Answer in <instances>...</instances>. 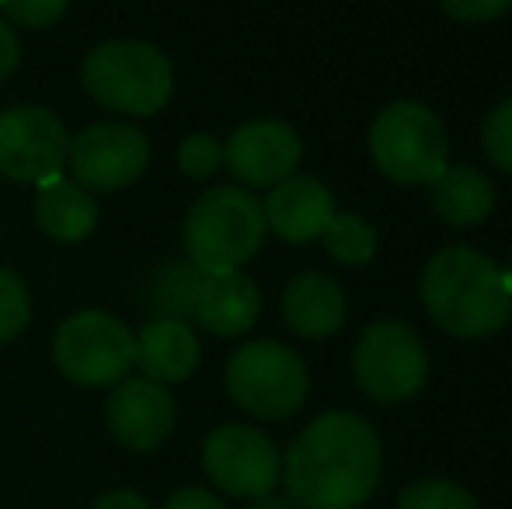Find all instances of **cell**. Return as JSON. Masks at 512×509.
Segmentation results:
<instances>
[{"label": "cell", "instance_id": "obj_1", "mask_svg": "<svg viewBox=\"0 0 512 509\" xmlns=\"http://www.w3.org/2000/svg\"><path fill=\"white\" fill-rule=\"evenodd\" d=\"M384 471L380 436L356 412H324L283 457L286 496L297 509H359Z\"/></svg>", "mask_w": 512, "mask_h": 509}, {"label": "cell", "instance_id": "obj_2", "mask_svg": "<svg viewBox=\"0 0 512 509\" xmlns=\"http://www.w3.org/2000/svg\"><path fill=\"white\" fill-rule=\"evenodd\" d=\"M422 304L432 325L453 339H488L512 318V290L492 255L471 245H450L422 269Z\"/></svg>", "mask_w": 512, "mask_h": 509}, {"label": "cell", "instance_id": "obj_3", "mask_svg": "<svg viewBox=\"0 0 512 509\" xmlns=\"http://www.w3.org/2000/svg\"><path fill=\"white\" fill-rule=\"evenodd\" d=\"M265 231V210L251 192L237 185L209 189L189 206L185 217V262H192L199 272H234L262 248Z\"/></svg>", "mask_w": 512, "mask_h": 509}, {"label": "cell", "instance_id": "obj_4", "mask_svg": "<svg viewBox=\"0 0 512 509\" xmlns=\"http://www.w3.org/2000/svg\"><path fill=\"white\" fill-rule=\"evenodd\" d=\"M81 81L102 109L122 116H154L175 91V70L150 42L115 39L91 49L81 67Z\"/></svg>", "mask_w": 512, "mask_h": 509}, {"label": "cell", "instance_id": "obj_5", "mask_svg": "<svg viewBox=\"0 0 512 509\" xmlns=\"http://www.w3.org/2000/svg\"><path fill=\"white\" fill-rule=\"evenodd\" d=\"M370 157L394 185H432L450 168V136L429 105L401 98L370 123Z\"/></svg>", "mask_w": 512, "mask_h": 509}, {"label": "cell", "instance_id": "obj_6", "mask_svg": "<svg viewBox=\"0 0 512 509\" xmlns=\"http://www.w3.org/2000/svg\"><path fill=\"white\" fill-rule=\"evenodd\" d=\"M227 394L255 419H290L307 401V367L290 346L276 339L244 342L227 360Z\"/></svg>", "mask_w": 512, "mask_h": 509}, {"label": "cell", "instance_id": "obj_7", "mask_svg": "<svg viewBox=\"0 0 512 509\" xmlns=\"http://www.w3.org/2000/svg\"><path fill=\"white\" fill-rule=\"evenodd\" d=\"M352 374L373 401L398 405L415 398L429 381V353L411 325L380 318L359 332L352 346Z\"/></svg>", "mask_w": 512, "mask_h": 509}, {"label": "cell", "instance_id": "obj_8", "mask_svg": "<svg viewBox=\"0 0 512 509\" xmlns=\"http://www.w3.org/2000/svg\"><path fill=\"white\" fill-rule=\"evenodd\" d=\"M53 360L67 381L81 387H112L136 367V335L115 314L81 311L60 325Z\"/></svg>", "mask_w": 512, "mask_h": 509}, {"label": "cell", "instance_id": "obj_9", "mask_svg": "<svg viewBox=\"0 0 512 509\" xmlns=\"http://www.w3.org/2000/svg\"><path fill=\"white\" fill-rule=\"evenodd\" d=\"M70 133L42 105H14L0 112V175L21 185H46L63 175Z\"/></svg>", "mask_w": 512, "mask_h": 509}, {"label": "cell", "instance_id": "obj_10", "mask_svg": "<svg viewBox=\"0 0 512 509\" xmlns=\"http://www.w3.org/2000/svg\"><path fill=\"white\" fill-rule=\"evenodd\" d=\"M203 468L209 482L227 496L258 499L276 492L279 478H283V457L262 429L227 422L206 436Z\"/></svg>", "mask_w": 512, "mask_h": 509}, {"label": "cell", "instance_id": "obj_11", "mask_svg": "<svg viewBox=\"0 0 512 509\" xmlns=\"http://www.w3.org/2000/svg\"><path fill=\"white\" fill-rule=\"evenodd\" d=\"M67 164L81 189L119 192L147 171L150 143L129 123H95L70 136Z\"/></svg>", "mask_w": 512, "mask_h": 509}, {"label": "cell", "instance_id": "obj_12", "mask_svg": "<svg viewBox=\"0 0 512 509\" xmlns=\"http://www.w3.org/2000/svg\"><path fill=\"white\" fill-rule=\"evenodd\" d=\"M304 157L297 129L279 119H251L237 126L223 143V164L248 189H272L283 178L297 175Z\"/></svg>", "mask_w": 512, "mask_h": 509}, {"label": "cell", "instance_id": "obj_13", "mask_svg": "<svg viewBox=\"0 0 512 509\" xmlns=\"http://www.w3.org/2000/svg\"><path fill=\"white\" fill-rule=\"evenodd\" d=\"M108 429L126 450H157L175 429V398L168 387L147 377L119 381L108 398Z\"/></svg>", "mask_w": 512, "mask_h": 509}, {"label": "cell", "instance_id": "obj_14", "mask_svg": "<svg viewBox=\"0 0 512 509\" xmlns=\"http://www.w3.org/2000/svg\"><path fill=\"white\" fill-rule=\"evenodd\" d=\"M265 227L276 231L290 245L317 241L328 224L335 220V196L314 175H290L269 189V199L262 203Z\"/></svg>", "mask_w": 512, "mask_h": 509}, {"label": "cell", "instance_id": "obj_15", "mask_svg": "<svg viewBox=\"0 0 512 509\" xmlns=\"http://www.w3.org/2000/svg\"><path fill=\"white\" fill-rule=\"evenodd\" d=\"M258 314H262V290L241 269L206 272L203 276L192 318L206 332L220 335V339H237V335L255 328Z\"/></svg>", "mask_w": 512, "mask_h": 509}, {"label": "cell", "instance_id": "obj_16", "mask_svg": "<svg viewBox=\"0 0 512 509\" xmlns=\"http://www.w3.org/2000/svg\"><path fill=\"white\" fill-rule=\"evenodd\" d=\"M203 349L199 335L192 332L189 321L178 318H150L136 335V367L147 381L157 384H182L196 374Z\"/></svg>", "mask_w": 512, "mask_h": 509}, {"label": "cell", "instance_id": "obj_17", "mask_svg": "<svg viewBox=\"0 0 512 509\" xmlns=\"http://www.w3.org/2000/svg\"><path fill=\"white\" fill-rule=\"evenodd\" d=\"M283 318L304 339H331V335L342 332L345 318H349L345 290L331 276L300 272L286 283Z\"/></svg>", "mask_w": 512, "mask_h": 509}, {"label": "cell", "instance_id": "obj_18", "mask_svg": "<svg viewBox=\"0 0 512 509\" xmlns=\"http://www.w3.org/2000/svg\"><path fill=\"white\" fill-rule=\"evenodd\" d=\"M35 220H39L42 234L60 245H77L84 241L98 224V203L91 199L88 189L67 178H53V182L39 185L35 196Z\"/></svg>", "mask_w": 512, "mask_h": 509}, {"label": "cell", "instance_id": "obj_19", "mask_svg": "<svg viewBox=\"0 0 512 509\" xmlns=\"http://www.w3.org/2000/svg\"><path fill=\"white\" fill-rule=\"evenodd\" d=\"M432 210L450 227H478L495 206V185L481 168L471 164H450L436 182L429 185Z\"/></svg>", "mask_w": 512, "mask_h": 509}, {"label": "cell", "instance_id": "obj_20", "mask_svg": "<svg viewBox=\"0 0 512 509\" xmlns=\"http://www.w3.org/2000/svg\"><path fill=\"white\" fill-rule=\"evenodd\" d=\"M203 276L192 262H168L150 276L147 283V304L157 311V318H178L189 321L196 311V297Z\"/></svg>", "mask_w": 512, "mask_h": 509}, {"label": "cell", "instance_id": "obj_21", "mask_svg": "<svg viewBox=\"0 0 512 509\" xmlns=\"http://www.w3.org/2000/svg\"><path fill=\"white\" fill-rule=\"evenodd\" d=\"M321 241L338 265H366L377 255V227L359 213H335Z\"/></svg>", "mask_w": 512, "mask_h": 509}, {"label": "cell", "instance_id": "obj_22", "mask_svg": "<svg viewBox=\"0 0 512 509\" xmlns=\"http://www.w3.org/2000/svg\"><path fill=\"white\" fill-rule=\"evenodd\" d=\"M398 509H478V503L464 485L446 482V478H425L401 492Z\"/></svg>", "mask_w": 512, "mask_h": 509}, {"label": "cell", "instance_id": "obj_23", "mask_svg": "<svg viewBox=\"0 0 512 509\" xmlns=\"http://www.w3.org/2000/svg\"><path fill=\"white\" fill-rule=\"evenodd\" d=\"M32 318V297L18 272L0 269V342H11L14 335L25 332Z\"/></svg>", "mask_w": 512, "mask_h": 509}, {"label": "cell", "instance_id": "obj_24", "mask_svg": "<svg viewBox=\"0 0 512 509\" xmlns=\"http://www.w3.org/2000/svg\"><path fill=\"white\" fill-rule=\"evenodd\" d=\"M481 147L495 168L512 175V98L488 112L485 129H481Z\"/></svg>", "mask_w": 512, "mask_h": 509}, {"label": "cell", "instance_id": "obj_25", "mask_svg": "<svg viewBox=\"0 0 512 509\" xmlns=\"http://www.w3.org/2000/svg\"><path fill=\"white\" fill-rule=\"evenodd\" d=\"M178 164L189 178H213L223 168V143L213 133H192L178 147Z\"/></svg>", "mask_w": 512, "mask_h": 509}, {"label": "cell", "instance_id": "obj_26", "mask_svg": "<svg viewBox=\"0 0 512 509\" xmlns=\"http://www.w3.org/2000/svg\"><path fill=\"white\" fill-rule=\"evenodd\" d=\"M70 0H0L4 14L25 28H46L63 18Z\"/></svg>", "mask_w": 512, "mask_h": 509}, {"label": "cell", "instance_id": "obj_27", "mask_svg": "<svg viewBox=\"0 0 512 509\" xmlns=\"http://www.w3.org/2000/svg\"><path fill=\"white\" fill-rule=\"evenodd\" d=\"M443 11L450 18L464 21V25H485V21H495L512 7V0H439Z\"/></svg>", "mask_w": 512, "mask_h": 509}, {"label": "cell", "instance_id": "obj_28", "mask_svg": "<svg viewBox=\"0 0 512 509\" xmlns=\"http://www.w3.org/2000/svg\"><path fill=\"white\" fill-rule=\"evenodd\" d=\"M164 509H227V506H223V499H216L213 492L189 485V489H178L175 496L164 503Z\"/></svg>", "mask_w": 512, "mask_h": 509}, {"label": "cell", "instance_id": "obj_29", "mask_svg": "<svg viewBox=\"0 0 512 509\" xmlns=\"http://www.w3.org/2000/svg\"><path fill=\"white\" fill-rule=\"evenodd\" d=\"M18 56H21L18 35H14L11 25H4V18H0V81H7V77L14 74Z\"/></svg>", "mask_w": 512, "mask_h": 509}, {"label": "cell", "instance_id": "obj_30", "mask_svg": "<svg viewBox=\"0 0 512 509\" xmlns=\"http://www.w3.org/2000/svg\"><path fill=\"white\" fill-rule=\"evenodd\" d=\"M95 509H150V503L140 496V492L115 489V492H105V496L95 503Z\"/></svg>", "mask_w": 512, "mask_h": 509}, {"label": "cell", "instance_id": "obj_31", "mask_svg": "<svg viewBox=\"0 0 512 509\" xmlns=\"http://www.w3.org/2000/svg\"><path fill=\"white\" fill-rule=\"evenodd\" d=\"M248 509H297V503H293L290 496L286 499H279L276 492H269V496H258V499H251V506Z\"/></svg>", "mask_w": 512, "mask_h": 509}, {"label": "cell", "instance_id": "obj_32", "mask_svg": "<svg viewBox=\"0 0 512 509\" xmlns=\"http://www.w3.org/2000/svg\"><path fill=\"white\" fill-rule=\"evenodd\" d=\"M502 272H506V283H509V290H512V255H509V262L502 265Z\"/></svg>", "mask_w": 512, "mask_h": 509}]
</instances>
